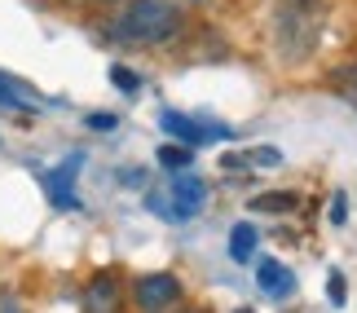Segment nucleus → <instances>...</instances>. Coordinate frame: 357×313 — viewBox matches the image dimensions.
I'll return each instance as SVG.
<instances>
[{
	"instance_id": "1",
	"label": "nucleus",
	"mask_w": 357,
	"mask_h": 313,
	"mask_svg": "<svg viewBox=\"0 0 357 313\" xmlns=\"http://www.w3.org/2000/svg\"><path fill=\"white\" fill-rule=\"evenodd\" d=\"M269 31L282 62H309L326 31V0H273Z\"/></svg>"
},
{
	"instance_id": "2",
	"label": "nucleus",
	"mask_w": 357,
	"mask_h": 313,
	"mask_svg": "<svg viewBox=\"0 0 357 313\" xmlns=\"http://www.w3.org/2000/svg\"><path fill=\"white\" fill-rule=\"evenodd\" d=\"M185 9L181 0H128L115 18H111V40L132 49H155L181 36Z\"/></svg>"
},
{
	"instance_id": "3",
	"label": "nucleus",
	"mask_w": 357,
	"mask_h": 313,
	"mask_svg": "<svg viewBox=\"0 0 357 313\" xmlns=\"http://www.w3.org/2000/svg\"><path fill=\"white\" fill-rule=\"evenodd\" d=\"M146 208L163 216V221H195L208 208V185L195 172H172L168 190H150L146 194Z\"/></svg>"
},
{
	"instance_id": "4",
	"label": "nucleus",
	"mask_w": 357,
	"mask_h": 313,
	"mask_svg": "<svg viewBox=\"0 0 357 313\" xmlns=\"http://www.w3.org/2000/svg\"><path fill=\"white\" fill-rule=\"evenodd\" d=\"M132 305L142 313H168L181 305V278L159 269V274H142L132 282Z\"/></svg>"
},
{
	"instance_id": "5",
	"label": "nucleus",
	"mask_w": 357,
	"mask_h": 313,
	"mask_svg": "<svg viewBox=\"0 0 357 313\" xmlns=\"http://www.w3.org/2000/svg\"><path fill=\"white\" fill-rule=\"evenodd\" d=\"M159 128L168 132L172 142H181V146H212V142H229V137H234V128H225V124H203V119L181 115V111H163V115H159Z\"/></svg>"
},
{
	"instance_id": "6",
	"label": "nucleus",
	"mask_w": 357,
	"mask_h": 313,
	"mask_svg": "<svg viewBox=\"0 0 357 313\" xmlns=\"http://www.w3.org/2000/svg\"><path fill=\"white\" fill-rule=\"evenodd\" d=\"M79 309H84V313H119L123 309V282H119L115 269H102V274L89 278Z\"/></svg>"
},
{
	"instance_id": "7",
	"label": "nucleus",
	"mask_w": 357,
	"mask_h": 313,
	"mask_svg": "<svg viewBox=\"0 0 357 313\" xmlns=\"http://www.w3.org/2000/svg\"><path fill=\"white\" fill-rule=\"evenodd\" d=\"M79 168H84V155H66L53 172H45V190H49V203L53 208H62V212H71L75 208V176H79Z\"/></svg>"
},
{
	"instance_id": "8",
	"label": "nucleus",
	"mask_w": 357,
	"mask_h": 313,
	"mask_svg": "<svg viewBox=\"0 0 357 313\" xmlns=\"http://www.w3.org/2000/svg\"><path fill=\"white\" fill-rule=\"evenodd\" d=\"M256 287L265 291L269 300H291V296H296V274L282 261L265 256V261H256Z\"/></svg>"
},
{
	"instance_id": "9",
	"label": "nucleus",
	"mask_w": 357,
	"mask_h": 313,
	"mask_svg": "<svg viewBox=\"0 0 357 313\" xmlns=\"http://www.w3.org/2000/svg\"><path fill=\"white\" fill-rule=\"evenodd\" d=\"M0 106H9V111H40L45 98H40L26 79H13V75L0 71Z\"/></svg>"
},
{
	"instance_id": "10",
	"label": "nucleus",
	"mask_w": 357,
	"mask_h": 313,
	"mask_svg": "<svg viewBox=\"0 0 357 313\" xmlns=\"http://www.w3.org/2000/svg\"><path fill=\"white\" fill-rule=\"evenodd\" d=\"M221 163L225 168H278L282 151L278 146H247V151H229Z\"/></svg>"
},
{
	"instance_id": "11",
	"label": "nucleus",
	"mask_w": 357,
	"mask_h": 313,
	"mask_svg": "<svg viewBox=\"0 0 357 313\" xmlns=\"http://www.w3.org/2000/svg\"><path fill=\"white\" fill-rule=\"evenodd\" d=\"M229 256H234L238 265H247L256 256V225H247V221H238L234 229H229Z\"/></svg>"
},
{
	"instance_id": "12",
	"label": "nucleus",
	"mask_w": 357,
	"mask_h": 313,
	"mask_svg": "<svg viewBox=\"0 0 357 313\" xmlns=\"http://www.w3.org/2000/svg\"><path fill=\"white\" fill-rule=\"evenodd\" d=\"M159 168L163 172H190V159H195V155H190V146H181V142H176V146H159Z\"/></svg>"
},
{
	"instance_id": "13",
	"label": "nucleus",
	"mask_w": 357,
	"mask_h": 313,
	"mask_svg": "<svg viewBox=\"0 0 357 313\" xmlns=\"http://www.w3.org/2000/svg\"><path fill=\"white\" fill-rule=\"evenodd\" d=\"M252 208L256 212H291L296 194H287V190H278V194H260V199H252Z\"/></svg>"
},
{
	"instance_id": "14",
	"label": "nucleus",
	"mask_w": 357,
	"mask_h": 313,
	"mask_svg": "<svg viewBox=\"0 0 357 313\" xmlns=\"http://www.w3.org/2000/svg\"><path fill=\"white\" fill-rule=\"evenodd\" d=\"M326 300H331V305H344V300H349V282H344V274H340V269H331V274H326Z\"/></svg>"
},
{
	"instance_id": "15",
	"label": "nucleus",
	"mask_w": 357,
	"mask_h": 313,
	"mask_svg": "<svg viewBox=\"0 0 357 313\" xmlns=\"http://www.w3.org/2000/svg\"><path fill=\"white\" fill-rule=\"evenodd\" d=\"M111 84H119L123 93H137V89H142V75L128 71V66H111Z\"/></svg>"
},
{
	"instance_id": "16",
	"label": "nucleus",
	"mask_w": 357,
	"mask_h": 313,
	"mask_svg": "<svg viewBox=\"0 0 357 313\" xmlns=\"http://www.w3.org/2000/svg\"><path fill=\"white\" fill-rule=\"evenodd\" d=\"M349 221V194L340 190V194H331V225H344Z\"/></svg>"
},
{
	"instance_id": "17",
	"label": "nucleus",
	"mask_w": 357,
	"mask_h": 313,
	"mask_svg": "<svg viewBox=\"0 0 357 313\" xmlns=\"http://www.w3.org/2000/svg\"><path fill=\"white\" fill-rule=\"evenodd\" d=\"M89 128H98V132H111V128H115V115H102V111H98V115H89Z\"/></svg>"
},
{
	"instance_id": "18",
	"label": "nucleus",
	"mask_w": 357,
	"mask_h": 313,
	"mask_svg": "<svg viewBox=\"0 0 357 313\" xmlns=\"http://www.w3.org/2000/svg\"><path fill=\"white\" fill-rule=\"evenodd\" d=\"M0 313H22V305L13 300V296H0Z\"/></svg>"
},
{
	"instance_id": "19",
	"label": "nucleus",
	"mask_w": 357,
	"mask_h": 313,
	"mask_svg": "<svg viewBox=\"0 0 357 313\" xmlns=\"http://www.w3.org/2000/svg\"><path fill=\"white\" fill-rule=\"evenodd\" d=\"M168 313H190V309H181V305H176V309H168Z\"/></svg>"
},
{
	"instance_id": "20",
	"label": "nucleus",
	"mask_w": 357,
	"mask_h": 313,
	"mask_svg": "<svg viewBox=\"0 0 357 313\" xmlns=\"http://www.w3.org/2000/svg\"><path fill=\"white\" fill-rule=\"evenodd\" d=\"M238 313H247V309H238Z\"/></svg>"
}]
</instances>
